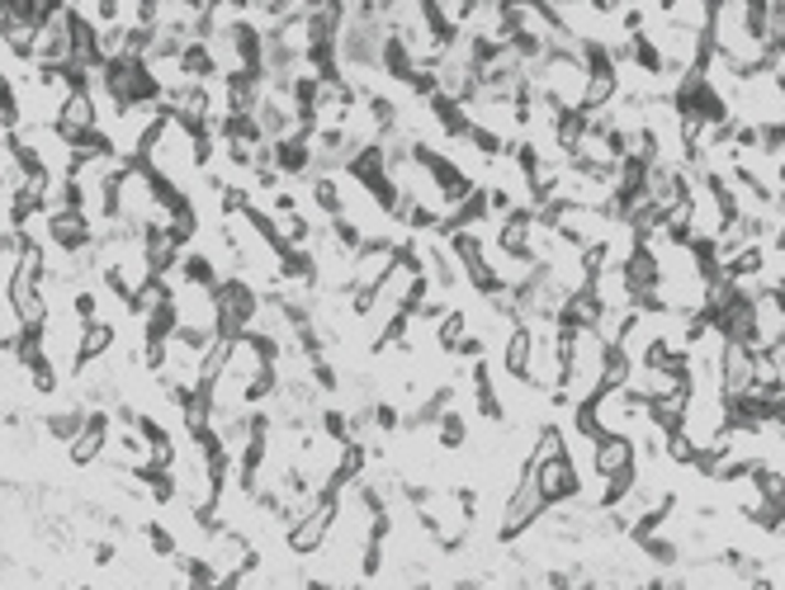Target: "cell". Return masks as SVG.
Instances as JSON below:
<instances>
[{
	"instance_id": "obj_1",
	"label": "cell",
	"mask_w": 785,
	"mask_h": 590,
	"mask_svg": "<svg viewBox=\"0 0 785 590\" xmlns=\"http://www.w3.org/2000/svg\"><path fill=\"white\" fill-rule=\"evenodd\" d=\"M705 43H710L719 57H729L743 76L766 71V47L758 43L748 0H719V5H710V29H705Z\"/></svg>"
},
{
	"instance_id": "obj_3",
	"label": "cell",
	"mask_w": 785,
	"mask_h": 590,
	"mask_svg": "<svg viewBox=\"0 0 785 590\" xmlns=\"http://www.w3.org/2000/svg\"><path fill=\"white\" fill-rule=\"evenodd\" d=\"M332 524H336V497H322V505L312 510V515H303L294 530H285L289 557H318L332 544Z\"/></svg>"
},
{
	"instance_id": "obj_7",
	"label": "cell",
	"mask_w": 785,
	"mask_h": 590,
	"mask_svg": "<svg viewBox=\"0 0 785 590\" xmlns=\"http://www.w3.org/2000/svg\"><path fill=\"white\" fill-rule=\"evenodd\" d=\"M591 468L596 477H624V472H634L639 468V454H634V444L624 439V435H606V439H596V449H591Z\"/></svg>"
},
{
	"instance_id": "obj_4",
	"label": "cell",
	"mask_w": 785,
	"mask_h": 590,
	"mask_svg": "<svg viewBox=\"0 0 785 590\" xmlns=\"http://www.w3.org/2000/svg\"><path fill=\"white\" fill-rule=\"evenodd\" d=\"M43 246L57 255H81L96 246V222L86 213H48V222H43Z\"/></svg>"
},
{
	"instance_id": "obj_9",
	"label": "cell",
	"mask_w": 785,
	"mask_h": 590,
	"mask_svg": "<svg viewBox=\"0 0 785 590\" xmlns=\"http://www.w3.org/2000/svg\"><path fill=\"white\" fill-rule=\"evenodd\" d=\"M748 590H776V577H758V581H752Z\"/></svg>"
},
{
	"instance_id": "obj_6",
	"label": "cell",
	"mask_w": 785,
	"mask_h": 590,
	"mask_svg": "<svg viewBox=\"0 0 785 590\" xmlns=\"http://www.w3.org/2000/svg\"><path fill=\"white\" fill-rule=\"evenodd\" d=\"M109 430H114V416L109 411H90L86 416V430L67 444V458H71V468H100L104 464V449H109Z\"/></svg>"
},
{
	"instance_id": "obj_2",
	"label": "cell",
	"mask_w": 785,
	"mask_h": 590,
	"mask_svg": "<svg viewBox=\"0 0 785 590\" xmlns=\"http://www.w3.org/2000/svg\"><path fill=\"white\" fill-rule=\"evenodd\" d=\"M213 302H218V336L223 341H242L261 316V293L251 289L242 275H228L223 283H218Z\"/></svg>"
},
{
	"instance_id": "obj_5",
	"label": "cell",
	"mask_w": 785,
	"mask_h": 590,
	"mask_svg": "<svg viewBox=\"0 0 785 590\" xmlns=\"http://www.w3.org/2000/svg\"><path fill=\"white\" fill-rule=\"evenodd\" d=\"M530 477H535L544 505H568V501H583V477H577L573 458H554V464H526Z\"/></svg>"
},
{
	"instance_id": "obj_8",
	"label": "cell",
	"mask_w": 785,
	"mask_h": 590,
	"mask_svg": "<svg viewBox=\"0 0 785 590\" xmlns=\"http://www.w3.org/2000/svg\"><path fill=\"white\" fill-rule=\"evenodd\" d=\"M90 563H96V567H114L119 563V544H114V538H90Z\"/></svg>"
}]
</instances>
